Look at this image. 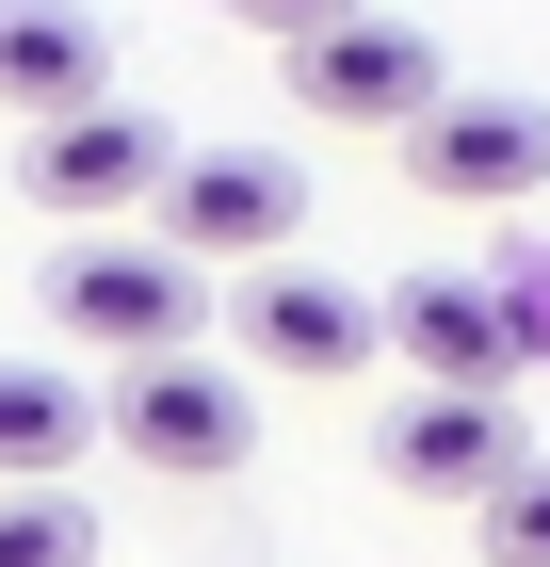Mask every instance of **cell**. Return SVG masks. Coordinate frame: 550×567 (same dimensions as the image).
<instances>
[{
  "instance_id": "1",
  "label": "cell",
  "mask_w": 550,
  "mask_h": 567,
  "mask_svg": "<svg viewBox=\"0 0 550 567\" xmlns=\"http://www.w3.org/2000/svg\"><path fill=\"white\" fill-rule=\"evenodd\" d=\"M49 324H65V341H97L114 373H146V357H195L211 276L178 260L163 227H65V260H49Z\"/></svg>"
},
{
  "instance_id": "2",
  "label": "cell",
  "mask_w": 550,
  "mask_h": 567,
  "mask_svg": "<svg viewBox=\"0 0 550 567\" xmlns=\"http://www.w3.org/2000/svg\"><path fill=\"white\" fill-rule=\"evenodd\" d=\"M276 82H292L308 131H422L437 97H454V65H437V33H405V17H340V33L276 49Z\"/></svg>"
},
{
  "instance_id": "3",
  "label": "cell",
  "mask_w": 550,
  "mask_h": 567,
  "mask_svg": "<svg viewBox=\"0 0 550 567\" xmlns=\"http://www.w3.org/2000/svg\"><path fill=\"white\" fill-rule=\"evenodd\" d=\"M146 227H163L195 276H211V260H227V276H276V260H292V227H308V178L276 163V146H195V163L163 178V212H146Z\"/></svg>"
},
{
  "instance_id": "4",
  "label": "cell",
  "mask_w": 550,
  "mask_h": 567,
  "mask_svg": "<svg viewBox=\"0 0 550 567\" xmlns=\"http://www.w3.org/2000/svg\"><path fill=\"white\" fill-rule=\"evenodd\" d=\"M388 341V308H356L340 292V276H243V292H227V357H243V373H276V390H356V357Z\"/></svg>"
},
{
  "instance_id": "5",
  "label": "cell",
  "mask_w": 550,
  "mask_h": 567,
  "mask_svg": "<svg viewBox=\"0 0 550 567\" xmlns=\"http://www.w3.org/2000/svg\"><path fill=\"white\" fill-rule=\"evenodd\" d=\"M114 454H146V471H243L259 454L243 357H146V373H114Z\"/></svg>"
},
{
  "instance_id": "6",
  "label": "cell",
  "mask_w": 550,
  "mask_h": 567,
  "mask_svg": "<svg viewBox=\"0 0 550 567\" xmlns=\"http://www.w3.org/2000/svg\"><path fill=\"white\" fill-rule=\"evenodd\" d=\"M518 471H535V437H518L502 390H422L388 422V486H405V503H469V519H486Z\"/></svg>"
},
{
  "instance_id": "7",
  "label": "cell",
  "mask_w": 550,
  "mask_h": 567,
  "mask_svg": "<svg viewBox=\"0 0 550 567\" xmlns=\"http://www.w3.org/2000/svg\"><path fill=\"white\" fill-rule=\"evenodd\" d=\"M388 341L422 357V390H518L535 373V308L486 292V276H405L388 292Z\"/></svg>"
},
{
  "instance_id": "8",
  "label": "cell",
  "mask_w": 550,
  "mask_h": 567,
  "mask_svg": "<svg viewBox=\"0 0 550 567\" xmlns=\"http://www.w3.org/2000/svg\"><path fill=\"white\" fill-rule=\"evenodd\" d=\"M163 178H178V146L129 114V97H97V114H65V131H33V195L65 227H114V212H163Z\"/></svg>"
},
{
  "instance_id": "9",
  "label": "cell",
  "mask_w": 550,
  "mask_h": 567,
  "mask_svg": "<svg viewBox=\"0 0 550 567\" xmlns=\"http://www.w3.org/2000/svg\"><path fill=\"white\" fill-rule=\"evenodd\" d=\"M405 163H422V195H550V97H437L422 131H405Z\"/></svg>"
},
{
  "instance_id": "10",
  "label": "cell",
  "mask_w": 550,
  "mask_h": 567,
  "mask_svg": "<svg viewBox=\"0 0 550 567\" xmlns=\"http://www.w3.org/2000/svg\"><path fill=\"white\" fill-rule=\"evenodd\" d=\"M97 97H114V33H97L82 0H0V114L65 131V114H97Z\"/></svg>"
},
{
  "instance_id": "11",
  "label": "cell",
  "mask_w": 550,
  "mask_h": 567,
  "mask_svg": "<svg viewBox=\"0 0 550 567\" xmlns=\"http://www.w3.org/2000/svg\"><path fill=\"white\" fill-rule=\"evenodd\" d=\"M114 405L82 373H49V357H0V486H65V454H97Z\"/></svg>"
},
{
  "instance_id": "12",
  "label": "cell",
  "mask_w": 550,
  "mask_h": 567,
  "mask_svg": "<svg viewBox=\"0 0 550 567\" xmlns=\"http://www.w3.org/2000/svg\"><path fill=\"white\" fill-rule=\"evenodd\" d=\"M0 567H97V503L82 486H0Z\"/></svg>"
},
{
  "instance_id": "13",
  "label": "cell",
  "mask_w": 550,
  "mask_h": 567,
  "mask_svg": "<svg viewBox=\"0 0 550 567\" xmlns=\"http://www.w3.org/2000/svg\"><path fill=\"white\" fill-rule=\"evenodd\" d=\"M486 567H550V454L502 486V503H486Z\"/></svg>"
},
{
  "instance_id": "14",
  "label": "cell",
  "mask_w": 550,
  "mask_h": 567,
  "mask_svg": "<svg viewBox=\"0 0 550 567\" xmlns=\"http://www.w3.org/2000/svg\"><path fill=\"white\" fill-rule=\"evenodd\" d=\"M243 33H276V49H308V33H340V17H373V0H227Z\"/></svg>"
}]
</instances>
